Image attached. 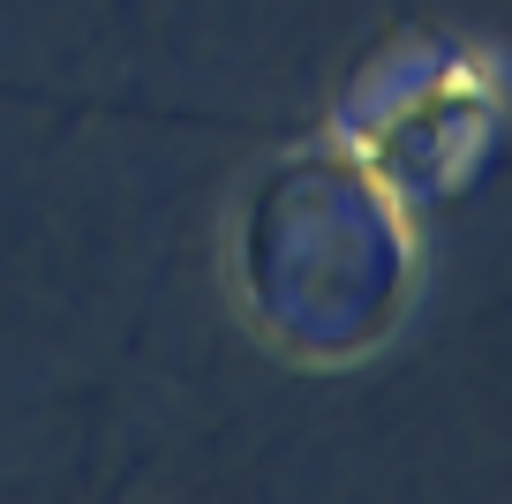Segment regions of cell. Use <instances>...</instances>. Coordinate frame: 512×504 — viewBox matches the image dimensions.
<instances>
[{
    "mask_svg": "<svg viewBox=\"0 0 512 504\" xmlns=\"http://www.w3.org/2000/svg\"><path fill=\"white\" fill-rule=\"evenodd\" d=\"M497 106H505L497 61L437 53L415 76H400V91H384L377 106L339 121L332 143L362 166V181H377L400 211H415L467 181V166L482 158V143L497 128Z\"/></svg>",
    "mask_w": 512,
    "mask_h": 504,
    "instance_id": "6da1fadb",
    "label": "cell"
}]
</instances>
